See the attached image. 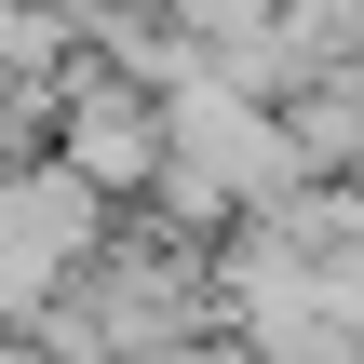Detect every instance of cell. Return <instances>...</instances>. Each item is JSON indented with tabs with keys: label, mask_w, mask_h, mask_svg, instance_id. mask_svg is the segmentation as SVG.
Instances as JSON below:
<instances>
[{
	"label": "cell",
	"mask_w": 364,
	"mask_h": 364,
	"mask_svg": "<svg viewBox=\"0 0 364 364\" xmlns=\"http://www.w3.org/2000/svg\"><path fill=\"white\" fill-rule=\"evenodd\" d=\"M81 176H149L162 162V108H135V95H81Z\"/></svg>",
	"instance_id": "1"
}]
</instances>
